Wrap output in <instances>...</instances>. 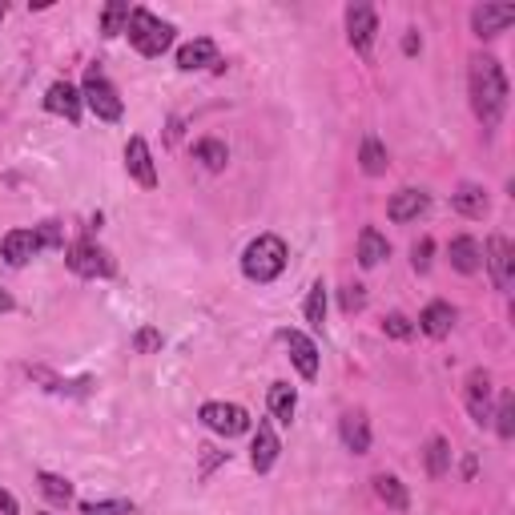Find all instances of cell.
<instances>
[{"label": "cell", "mask_w": 515, "mask_h": 515, "mask_svg": "<svg viewBox=\"0 0 515 515\" xmlns=\"http://www.w3.org/2000/svg\"><path fill=\"white\" fill-rule=\"evenodd\" d=\"M467 93H471V109L483 121V129H499L511 89H507V73H503V65L495 57H471Z\"/></svg>", "instance_id": "obj_1"}, {"label": "cell", "mask_w": 515, "mask_h": 515, "mask_svg": "<svg viewBox=\"0 0 515 515\" xmlns=\"http://www.w3.org/2000/svg\"><path fill=\"white\" fill-rule=\"evenodd\" d=\"M286 258H290V250H286V242L278 234H258L242 254V274L250 282H258V286H266L286 270Z\"/></svg>", "instance_id": "obj_2"}, {"label": "cell", "mask_w": 515, "mask_h": 515, "mask_svg": "<svg viewBox=\"0 0 515 515\" xmlns=\"http://www.w3.org/2000/svg\"><path fill=\"white\" fill-rule=\"evenodd\" d=\"M125 37H129V45H133L141 57H161L169 45H174V25L161 21V17H153L149 9H129Z\"/></svg>", "instance_id": "obj_3"}, {"label": "cell", "mask_w": 515, "mask_h": 515, "mask_svg": "<svg viewBox=\"0 0 515 515\" xmlns=\"http://www.w3.org/2000/svg\"><path fill=\"white\" fill-rule=\"evenodd\" d=\"M81 101L97 113V121H121V113H125V105H121V97H117V89L109 85V77L93 65L89 73H85V85H81Z\"/></svg>", "instance_id": "obj_4"}, {"label": "cell", "mask_w": 515, "mask_h": 515, "mask_svg": "<svg viewBox=\"0 0 515 515\" xmlns=\"http://www.w3.org/2000/svg\"><path fill=\"white\" fill-rule=\"evenodd\" d=\"M65 262H69V270L81 274V278H109V274H113V258H109L93 238H77V242L69 246Z\"/></svg>", "instance_id": "obj_5"}, {"label": "cell", "mask_w": 515, "mask_h": 515, "mask_svg": "<svg viewBox=\"0 0 515 515\" xmlns=\"http://www.w3.org/2000/svg\"><path fill=\"white\" fill-rule=\"evenodd\" d=\"M375 37H379V17L371 5H347V41L359 57H371L375 49Z\"/></svg>", "instance_id": "obj_6"}, {"label": "cell", "mask_w": 515, "mask_h": 515, "mask_svg": "<svg viewBox=\"0 0 515 515\" xmlns=\"http://www.w3.org/2000/svg\"><path fill=\"white\" fill-rule=\"evenodd\" d=\"M483 266L491 270L495 290H511V282H515V250H511V242H507L503 234H491V238H487Z\"/></svg>", "instance_id": "obj_7"}, {"label": "cell", "mask_w": 515, "mask_h": 515, "mask_svg": "<svg viewBox=\"0 0 515 515\" xmlns=\"http://www.w3.org/2000/svg\"><path fill=\"white\" fill-rule=\"evenodd\" d=\"M202 423H206L214 435H226V439L250 431V415H246V407H238V403H206V407H202Z\"/></svg>", "instance_id": "obj_8"}, {"label": "cell", "mask_w": 515, "mask_h": 515, "mask_svg": "<svg viewBox=\"0 0 515 515\" xmlns=\"http://www.w3.org/2000/svg\"><path fill=\"white\" fill-rule=\"evenodd\" d=\"M125 169H129V178L145 190L157 186V165H153V153L145 145V137H129L125 141Z\"/></svg>", "instance_id": "obj_9"}, {"label": "cell", "mask_w": 515, "mask_h": 515, "mask_svg": "<svg viewBox=\"0 0 515 515\" xmlns=\"http://www.w3.org/2000/svg\"><path fill=\"white\" fill-rule=\"evenodd\" d=\"M463 403H467V415H471L479 427L491 419V375H487V371H471V375H467Z\"/></svg>", "instance_id": "obj_10"}, {"label": "cell", "mask_w": 515, "mask_h": 515, "mask_svg": "<svg viewBox=\"0 0 515 515\" xmlns=\"http://www.w3.org/2000/svg\"><path fill=\"white\" fill-rule=\"evenodd\" d=\"M282 342H286L290 363L298 367V375H302V379H318V347L310 342V334H302V330H282Z\"/></svg>", "instance_id": "obj_11"}, {"label": "cell", "mask_w": 515, "mask_h": 515, "mask_svg": "<svg viewBox=\"0 0 515 515\" xmlns=\"http://www.w3.org/2000/svg\"><path fill=\"white\" fill-rule=\"evenodd\" d=\"M41 250H45V242H41L37 226H33V230H13V234H5V242H0V254H5V262H9V266H25V262H33Z\"/></svg>", "instance_id": "obj_12"}, {"label": "cell", "mask_w": 515, "mask_h": 515, "mask_svg": "<svg viewBox=\"0 0 515 515\" xmlns=\"http://www.w3.org/2000/svg\"><path fill=\"white\" fill-rule=\"evenodd\" d=\"M511 21H515V5H479V9H471L475 37H499Z\"/></svg>", "instance_id": "obj_13"}, {"label": "cell", "mask_w": 515, "mask_h": 515, "mask_svg": "<svg viewBox=\"0 0 515 515\" xmlns=\"http://www.w3.org/2000/svg\"><path fill=\"white\" fill-rule=\"evenodd\" d=\"M81 105H85V101H81V93H77L69 81H53L49 93H45V109L57 113V117H65V121H73V125L81 121Z\"/></svg>", "instance_id": "obj_14"}, {"label": "cell", "mask_w": 515, "mask_h": 515, "mask_svg": "<svg viewBox=\"0 0 515 515\" xmlns=\"http://www.w3.org/2000/svg\"><path fill=\"white\" fill-rule=\"evenodd\" d=\"M338 435H342V443H347V451H355V455H367L371 451V423H367V415L363 411H347L338 419Z\"/></svg>", "instance_id": "obj_15"}, {"label": "cell", "mask_w": 515, "mask_h": 515, "mask_svg": "<svg viewBox=\"0 0 515 515\" xmlns=\"http://www.w3.org/2000/svg\"><path fill=\"white\" fill-rule=\"evenodd\" d=\"M427 206H431V198L423 194V190H399L391 202H387V218L391 222H415L419 214H427Z\"/></svg>", "instance_id": "obj_16"}, {"label": "cell", "mask_w": 515, "mask_h": 515, "mask_svg": "<svg viewBox=\"0 0 515 515\" xmlns=\"http://www.w3.org/2000/svg\"><path fill=\"white\" fill-rule=\"evenodd\" d=\"M278 451H282V443H278L274 427L262 419V423H258V431H254V447H250V463H254V471H270V467H274V459H278Z\"/></svg>", "instance_id": "obj_17"}, {"label": "cell", "mask_w": 515, "mask_h": 515, "mask_svg": "<svg viewBox=\"0 0 515 515\" xmlns=\"http://www.w3.org/2000/svg\"><path fill=\"white\" fill-rule=\"evenodd\" d=\"M214 61H218V45H214L210 37H198V41H190V45L178 49V69H182V73L206 69V65H214Z\"/></svg>", "instance_id": "obj_18"}, {"label": "cell", "mask_w": 515, "mask_h": 515, "mask_svg": "<svg viewBox=\"0 0 515 515\" xmlns=\"http://www.w3.org/2000/svg\"><path fill=\"white\" fill-rule=\"evenodd\" d=\"M451 210H455V214H463V218H483V214L491 210V202H487V190H483V186H471V182H463V186L451 194Z\"/></svg>", "instance_id": "obj_19"}, {"label": "cell", "mask_w": 515, "mask_h": 515, "mask_svg": "<svg viewBox=\"0 0 515 515\" xmlns=\"http://www.w3.org/2000/svg\"><path fill=\"white\" fill-rule=\"evenodd\" d=\"M383 258H391V242H387L375 226H367V230L359 234V266H363V270H375Z\"/></svg>", "instance_id": "obj_20"}, {"label": "cell", "mask_w": 515, "mask_h": 515, "mask_svg": "<svg viewBox=\"0 0 515 515\" xmlns=\"http://www.w3.org/2000/svg\"><path fill=\"white\" fill-rule=\"evenodd\" d=\"M447 254H451V266L459 274H479L483 270V246L475 238H455Z\"/></svg>", "instance_id": "obj_21"}, {"label": "cell", "mask_w": 515, "mask_h": 515, "mask_svg": "<svg viewBox=\"0 0 515 515\" xmlns=\"http://www.w3.org/2000/svg\"><path fill=\"white\" fill-rule=\"evenodd\" d=\"M451 326H455V310H451V302H431V306L419 314V330H423V334H431V338H447V334H451Z\"/></svg>", "instance_id": "obj_22"}, {"label": "cell", "mask_w": 515, "mask_h": 515, "mask_svg": "<svg viewBox=\"0 0 515 515\" xmlns=\"http://www.w3.org/2000/svg\"><path fill=\"white\" fill-rule=\"evenodd\" d=\"M375 495L391 507V511H407V503H411V495H407V487H403V479L399 475H375Z\"/></svg>", "instance_id": "obj_23"}, {"label": "cell", "mask_w": 515, "mask_h": 515, "mask_svg": "<svg viewBox=\"0 0 515 515\" xmlns=\"http://www.w3.org/2000/svg\"><path fill=\"white\" fill-rule=\"evenodd\" d=\"M294 411H298V391L286 387V383H274V387H270V415H274L278 423H290Z\"/></svg>", "instance_id": "obj_24"}, {"label": "cell", "mask_w": 515, "mask_h": 515, "mask_svg": "<svg viewBox=\"0 0 515 515\" xmlns=\"http://www.w3.org/2000/svg\"><path fill=\"white\" fill-rule=\"evenodd\" d=\"M359 161H363V174H367V178L387 174V149H383V141H379V137H367Z\"/></svg>", "instance_id": "obj_25"}, {"label": "cell", "mask_w": 515, "mask_h": 515, "mask_svg": "<svg viewBox=\"0 0 515 515\" xmlns=\"http://www.w3.org/2000/svg\"><path fill=\"white\" fill-rule=\"evenodd\" d=\"M194 157H198L206 169H214V174H218V169H226V161H230V149H226L222 141L206 137V141H198V145H194Z\"/></svg>", "instance_id": "obj_26"}, {"label": "cell", "mask_w": 515, "mask_h": 515, "mask_svg": "<svg viewBox=\"0 0 515 515\" xmlns=\"http://www.w3.org/2000/svg\"><path fill=\"white\" fill-rule=\"evenodd\" d=\"M423 459H427V475H431V479H443L447 467H451V447H447V439L435 435V439L427 443V455H423Z\"/></svg>", "instance_id": "obj_27"}, {"label": "cell", "mask_w": 515, "mask_h": 515, "mask_svg": "<svg viewBox=\"0 0 515 515\" xmlns=\"http://www.w3.org/2000/svg\"><path fill=\"white\" fill-rule=\"evenodd\" d=\"M125 25H129V5H125V0H113V5H105V13H101V33H105V37H121Z\"/></svg>", "instance_id": "obj_28"}, {"label": "cell", "mask_w": 515, "mask_h": 515, "mask_svg": "<svg viewBox=\"0 0 515 515\" xmlns=\"http://www.w3.org/2000/svg\"><path fill=\"white\" fill-rule=\"evenodd\" d=\"M495 431H499V439H511V435H515V395H511V391H499Z\"/></svg>", "instance_id": "obj_29"}, {"label": "cell", "mask_w": 515, "mask_h": 515, "mask_svg": "<svg viewBox=\"0 0 515 515\" xmlns=\"http://www.w3.org/2000/svg\"><path fill=\"white\" fill-rule=\"evenodd\" d=\"M37 483H41V491H45L49 499H57V503H69V499H73V483L61 479V475H53V471H41Z\"/></svg>", "instance_id": "obj_30"}, {"label": "cell", "mask_w": 515, "mask_h": 515, "mask_svg": "<svg viewBox=\"0 0 515 515\" xmlns=\"http://www.w3.org/2000/svg\"><path fill=\"white\" fill-rule=\"evenodd\" d=\"M322 318H326V286L314 282L310 286V298H306V322L310 326H322Z\"/></svg>", "instance_id": "obj_31"}, {"label": "cell", "mask_w": 515, "mask_h": 515, "mask_svg": "<svg viewBox=\"0 0 515 515\" xmlns=\"http://www.w3.org/2000/svg\"><path fill=\"white\" fill-rule=\"evenodd\" d=\"M81 515H133V503H125V499H97V503H81Z\"/></svg>", "instance_id": "obj_32"}, {"label": "cell", "mask_w": 515, "mask_h": 515, "mask_svg": "<svg viewBox=\"0 0 515 515\" xmlns=\"http://www.w3.org/2000/svg\"><path fill=\"white\" fill-rule=\"evenodd\" d=\"M133 347H137V355H153V351H161V330L141 326V330L133 334Z\"/></svg>", "instance_id": "obj_33"}, {"label": "cell", "mask_w": 515, "mask_h": 515, "mask_svg": "<svg viewBox=\"0 0 515 515\" xmlns=\"http://www.w3.org/2000/svg\"><path fill=\"white\" fill-rule=\"evenodd\" d=\"M37 234H41L45 250H61V246H65V234H61V226H57V222H45V226H37Z\"/></svg>", "instance_id": "obj_34"}, {"label": "cell", "mask_w": 515, "mask_h": 515, "mask_svg": "<svg viewBox=\"0 0 515 515\" xmlns=\"http://www.w3.org/2000/svg\"><path fill=\"white\" fill-rule=\"evenodd\" d=\"M367 306V294H363V286H347V290H342V310H363Z\"/></svg>", "instance_id": "obj_35"}, {"label": "cell", "mask_w": 515, "mask_h": 515, "mask_svg": "<svg viewBox=\"0 0 515 515\" xmlns=\"http://www.w3.org/2000/svg\"><path fill=\"white\" fill-rule=\"evenodd\" d=\"M411 254H415L411 262H415V270H419V274H423V270H431V238L415 242V250H411Z\"/></svg>", "instance_id": "obj_36"}, {"label": "cell", "mask_w": 515, "mask_h": 515, "mask_svg": "<svg viewBox=\"0 0 515 515\" xmlns=\"http://www.w3.org/2000/svg\"><path fill=\"white\" fill-rule=\"evenodd\" d=\"M383 330H387L391 338H411V322H407L403 314H391V318L383 322Z\"/></svg>", "instance_id": "obj_37"}, {"label": "cell", "mask_w": 515, "mask_h": 515, "mask_svg": "<svg viewBox=\"0 0 515 515\" xmlns=\"http://www.w3.org/2000/svg\"><path fill=\"white\" fill-rule=\"evenodd\" d=\"M0 511H5V515H17V511H21V507H17V499H13L5 487H0Z\"/></svg>", "instance_id": "obj_38"}, {"label": "cell", "mask_w": 515, "mask_h": 515, "mask_svg": "<svg viewBox=\"0 0 515 515\" xmlns=\"http://www.w3.org/2000/svg\"><path fill=\"white\" fill-rule=\"evenodd\" d=\"M419 45H423V41H419L415 33H407V41H403V49H407V53H419Z\"/></svg>", "instance_id": "obj_39"}, {"label": "cell", "mask_w": 515, "mask_h": 515, "mask_svg": "<svg viewBox=\"0 0 515 515\" xmlns=\"http://www.w3.org/2000/svg\"><path fill=\"white\" fill-rule=\"evenodd\" d=\"M5 310H13V294L0 290V314H5Z\"/></svg>", "instance_id": "obj_40"}, {"label": "cell", "mask_w": 515, "mask_h": 515, "mask_svg": "<svg viewBox=\"0 0 515 515\" xmlns=\"http://www.w3.org/2000/svg\"><path fill=\"white\" fill-rule=\"evenodd\" d=\"M0 21H5V5H0Z\"/></svg>", "instance_id": "obj_41"}, {"label": "cell", "mask_w": 515, "mask_h": 515, "mask_svg": "<svg viewBox=\"0 0 515 515\" xmlns=\"http://www.w3.org/2000/svg\"><path fill=\"white\" fill-rule=\"evenodd\" d=\"M41 515H45V511H41Z\"/></svg>", "instance_id": "obj_42"}]
</instances>
